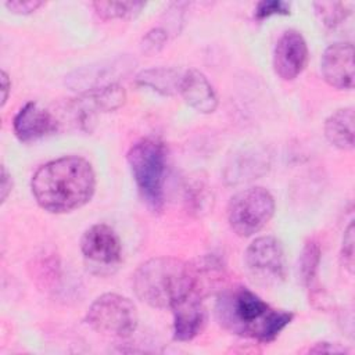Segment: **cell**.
Segmentation results:
<instances>
[{
	"label": "cell",
	"instance_id": "1",
	"mask_svg": "<svg viewBox=\"0 0 355 355\" xmlns=\"http://www.w3.org/2000/svg\"><path fill=\"white\" fill-rule=\"evenodd\" d=\"M31 190L42 209L50 214L71 212L93 197L96 173L92 164L82 157H60L36 169Z\"/></svg>",
	"mask_w": 355,
	"mask_h": 355
},
{
	"label": "cell",
	"instance_id": "2",
	"mask_svg": "<svg viewBox=\"0 0 355 355\" xmlns=\"http://www.w3.org/2000/svg\"><path fill=\"white\" fill-rule=\"evenodd\" d=\"M215 312L226 330L261 343L273 341L294 318L291 312L270 306L245 287L223 291L216 300Z\"/></svg>",
	"mask_w": 355,
	"mask_h": 355
},
{
	"label": "cell",
	"instance_id": "3",
	"mask_svg": "<svg viewBox=\"0 0 355 355\" xmlns=\"http://www.w3.org/2000/svg\"><path fill=\"white\" fill-rule=\"evenodd\" d=\"M136 297L153 308H172L179 300L198 288V276L189 263L157 257L143 262L133 275Z\"/></svg>",
	"mask_w": 355,
	"mask_h": 355
},
{
	"label": "cell",
	"instance_id": "4",
	"mask_svg": "<svg viewBox=\"0 0 355 355\" xmlns=\"http://www.w3.org/2000/svg\"><path fill=\"white\" fill-rule=\"evenodd\" d=\"M126 159L141 200L150 211L161 212L166 178L164 144L153 137L140 139L130 146Z\"/></svg>",
	"mask_w": 355,
	"mask_h": 355
},
{
	"label": "cell",
	"instance_id": "5",
	"mask_svg": "<svg viewBox=\"0 0 355 355\" xmlns=\"http://www.w3.org/2000/svg\"><path fill=\"white\" fill-rule=\"evenodd\" d=\"M275 208V198L266 189L248 187L230 198L227 222L237 236L250 237L269 223Z\"/></svg>",
	"mask_w": 355,
	"mask_h": 355
},
{
	"label": "cell",
	"instance_id": "6",
	"mask_svg": "<svg viewBox=\"0 0 355 355\" xmlns=\"http://www.w3.org/2000/svg\"><path fill=\"white\" fill-rule=\"evenodd\" d=\"M87 324L96 331L116 337H129L137 329L139 316L136 305L116 293L97 297L87 309Z\"/></svg>",
	"mask_w": 355,
	"mask_h": 355
},
{
	"label": "cell",
	"instance_id": "7",
	"mask_svg": "<svg viewBox=\"0 0 355 355\" xmlns=\"http://www.w3.org/2000/svg\"><path fill=\"white\" fill-rule=\"evenodd\" d=\"M245 266L262 283H279L286 277V257L282 243L273 236H261L244 252Z\"/></svg>",
	"mask_w": 355,
	"mask_h": 355
},
{
	"label": "cell",
	"instance_id": "8",
	"mask_svg": "<svg viewBox=\"0 0 355 355\" xmlns=\"http://www.w3.org/2000/svg\"><path fill=\"white\" fill-rule=\"evenodd\" d=\"M80 251L90 266L115 268L122 258V244L115 230L97 223L85 230L80 239Z\"/></svg>",
	"mask_w": 355,
	"mask_h": 355
},
{
	"label": "cell",
	"instance_id": "9",
	"mask_svg": "<svg viewBox=\"0 0 355 355\" xmlns=\"http://www.w3.org/2000/svg\"><path fill=\"white\" fill-rule=\"evenodd\" d=\"M308 46L304 36L294 29L282 33L273 50V69L283 80L295 79L306 67Z\"/></svg>",
	"mask_w": 355,
	"mask_h": 355
},
{
	"label": "cell",
	"instance_id": "10",
	"mask_svg": "<svg viewBox=\"0 0 355 355\" xmlns=\"http://www.w3.org/2000/svg\"><path fill=\"white\" fill-rule=\"evenodd\" d=\"M322 76L327 85L338 90L354 87V46L349 42L330 44L320 60Z\"/></svg>",
	"mask_w": 355,
	"mask_h": 355
},
{
	"label": "cell",
	"instance_id": "11",
	"mask_svg": "<svg viewBox=\"0 0 355 355\" xmlns=\"http://www.w3.org/2000/svg\"><path fill=\"white\" fill-rule=\"evenodd\" d=\"M173 315V338L178 341H190L197 337L205 324V306L200 290H194L172 308Z\"/></svg>",
	"mask_w": 355,
	"mask_h": 355
},
{
	"label": "cell",
	"instance_id": "12",
	"mask_svg": "<svg viewBox=\"0 0 355 355\" xmlns=\"http://www.w3.org/2000/svg\"><path fill=\"white\" fill-rule=\"evenodd\" d=\"M57 119L35 101L21 107L12 121V130L24 143L49 136L57 130Z\"/></svg>",
	"mask_w": 355,
	"mask_h": 355
},
{
	"label": "cell",
	"instance_id": "13",
	"mask_svg": "<svg viewBox=\"0 0 355 355\" xmlns=\"http://www.w3.org/2000/svg\"><path fill=\"white\" fill-rule=\"evenodd\" d=\"M179 93L186 104L201 114H211L218 107V97L212 85L197 69H189L182 75Z\"/></svg>",
	"mask_w": 355,
	"mask_h": 355
},
{
	"label": "cell",
	"instance_id": "14",
	"mask_svg": "<svg viewBox=\"0 0 355 355\" xmlns=\"http://www.w3.org/2000/svg\"><path fill=\"white\" fill-rule=\"evenodd\" d=\"M125 100L126 93L123 87L118 83H112L104 87L83 92L80 97L75 100V105L83 123H86V121H90V118L97 112H108L119 108Z\"/></svg>",
	"mask_w": 355,
	"mask_h": 355
},
{
	"label": "cell",
	"instance_id": "15",
	"mask_svg": "<svg viewBox=\"0 0 355 355\" xmlns=\"http://www.w3.org/2000/svg\"><path fill=\"white\" fill-rule=\"evenodd\" d=\"M324 136L340 150L354 148V110L351 107L334 111L324 122Z\"/></svg>",
	"mask_w": 355,
	"mask_h": 355
},
{
	"label": "cell",
	"instance_id": "16",
	"mask_svg": "<svg viewBox=\"0 0 355 355\" xmlns=\"http://www.w3.org/2000/svg\"><path fill=\"white\" fill-rule=\"evenodd\" d=\"M180 79L182 75L176 69L158 67L141 71L136 76V83L143 87H150L159 94L172 96L175 93H179Z\"/></svg>",
	"mask_w": 355,
	"mask_h": 355
},
{
	"label": "cell",
	"instance_id": "17",
	"mask_svg": "<svg viewBox=\"0 0 355 355\" xmlns=\"http://www.w3.org/2000/svg\"><path fill=\"white\" fill-rule=\"evenodd\" d=\"M146 4L143 1H94L93 7L103 19L132 18L141 11Z\"/></svg>",
	"mask_w": 355,
	"mask_h": 355
},
{
	"label": "cell",
	"instance_id": "18",
	"mask_svg": "<svg viewBox=\"0 0 355 355\" xmlns=\"http://www.w3.org/2000/svg\"><path fill=\"white\" fill-rule=\"evenodd\" d=\"M313 7L318 18L329 28L341 24L351 14V4L343 1H319Z\"/></svg>",
	"mask_w": 355,
	"mask_h": 355
},
{
	"label": "cell",
	"instance_id": "19",
	"mask_svg": "<svg viewBox=\"0 0 355 355\" xmlns=\"http://www.w3.org/2000/svg\"><path fill=\"white\" fill-rule=\"evenodd\" d=\"M320 261V247L316 241L311 240L305 243L300 257V277L305 286H308L315 277L316 269Z\"/></svg>",
	"mask_w": 355,
	"mask_h": 355
},
{
	"label": "cell",
	"instance_id": "20",
	"mask_svg": "<svg viewBox=\"0 0 355 355\" xmlns=\"http://www.w3.org/2000/svg\"><path fill=\"white\" fill-rule=\"evenodd\" d=\"M290 3L283 0H262L255 6L254 17L257 19H265L272 15H288Z\"/></svg>",
	"mask_w": 355,
	"mask_h": 355
},
{
	"label": "cell",
	"instance_id": "21",
	"mask_svg": "<svg viewBox=\"0 0 355 355\" xmlns=\"http://www.w3.org/2000/svg\"><path fill=\"white\" fill-rule=\"evenodd\" d=\"M166 39H168V35L162 28H154L143 36V39H141V51L148 54V55H151L154 53H158L164 47Z\"/></svg>",
	"mask_w": 355,
	"mask_h": 355
},
{
	"label": "cell",
	"instance_id": "22",
	"mask_svg": "<svg viewBox=\"0 0 355 355\" xmlns=\"http://www.w3.org/2000/svg\"><path fill=\"white\" fill-rule=\"evenodd\" d=\"M341 258H343L344 266L349 272H352V269H354V223L352 222H349L348 227L345 229L344 237H343Z\"/></svg>",
	"mask_w": 355,
	"mask_h": 355
},
{
	"label": "cell",
	"instance_id": "23",
	"mask_svg": "<svg viewBox=\"0 0 355 355\" xmlns=\"http://www.w3.org/2000/svg\"><path fill=\"white\" fill-rule=\"evenodd\" d=\"M44 3L39 0H14V1H6L4 6L12 12L18 15H28L35 12L39 7H42Z\"/></svg>",
	"mask_w": 355,
	"mask_h": 355
},
{
	"label": "cell",
	"instance_id": "24",
	"mask_svg": "<svg viewBox=\"0 0 355 355\" xmlns=\"http://www.w3.org/2000/svg\"><path fill=\"white\" fill-rule=\"evenodd\" d=\"M12 190V179L11 173L7 171L6 165H1V182H0V191H1V202L7 200Z\"/></svg>",
	"mask_w": 355,
	"mask_h": 355
},
{
	"label": "cell",
	"instance_id": "25",
	"mask_svg": "<svg viewBox=\"0 0 355 355\" xmlns=\"http://www.w3.org/2000/svg\"><path fill=\"white\" fill-rule=\"evenodd\" d=\"M10 89H11V80H10V78H8V73H7L4 69H1V92H3V96H1V107H4V104L7 103Z\"/></svg>",
	"mask_w": 355,
	"mask_h": 355
},
{
	"label": "cell",
	"instance_id": "26",
	"mask_svg": "<svg viewBox=\"0 0 355 355\" xmlns=\"http://www.w3.org/2000/svg\"><path fill=\"white\" fill-rule=\"evenodd\" d=\"M326 345H329V343H326ZM344 351H345L344 348L334 347L333 344H331L330 348H324V343H319V344H316V345L311 349V352H344Z\"/></svg>",
	"mask_w": 355,
	"mask_h": 355
}]
</instances>
